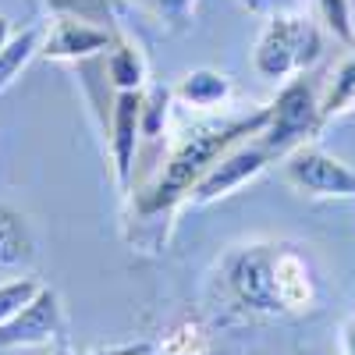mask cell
<instances>
[{
    "label": "cell",
    "mask_w": 355,
    "mask_h": 355,
    "mask_svg": "<svg viewBox=\"0 0 355 355\" xmlns=\"http://www.w3.org/2000/svg\"><path fill=\"white\" fill-rule=\"evenodd\" d=\"M274 266H277V249L274 245L252 242V245L234 249L224 263V277H227L231 295L252 313H263V316L284 313Z\"/></svg>",
    "instance_id": "4"
},
{
    "label": "cell",
    "mask_w": 355,
    "mask_h": 355,
    "mask_svg": "<svg viewBox=\"0 0 355 355\" xmlns=\"http://www.w3.org/2000/svg\"><path fill=\"white\" fill-rule=\"evenodd\" d=\"M352 25H355V0H352Z\"/></svg>",
    "instance_id": "24"
},
{
    "label": "cell",
    "mask_w": 355,
    "mask_h": 355,
    "mask_svg": "<svg viewBox=\"0 0 355 355\" xmlns=\"http://www.w3.org/2000/svg\"><path fill=\"white\" fill-rule=\"evenodd\" d=\"M33 259V234L18 210L0 206V270H15Z\"/></svg>",
    "instance_id": "13"
},
{
    "label": "cell",
    "mask_w": 355,
    "mask_h": 355,
    "mask_svg": "<svg viewBox=\"0 0 355 355\" xmlns=\"http://www.w3.org/2000/svg\"><path fill=\"white\" fill-rule=\"evenodd\" d=\"M171 103H174V89L153 85V89H142V146H160V139L167 135V117H171Z\"/></svg>",
    "instance_id": "15"
},
{
    "label": "cell",
    "mask_w": 355,
    "mask_h": 355,
    "mask_svg": "<svg viewBox=\"0 0 355 355\" xmlns=\"http://www.w3.org/2000/svg\"><path fill=\"white\" fill-rule=\"evenodd\" d=\"M132 355H146V352H132Z\"/></svg>",
    "instance_id": "25"
},
{
    "label": "cell",
    "mask_w": 355,
    "mask_h": 355,
    "mask_svg": "<svg viewBox=\"0 0 355 355\" xmlns=\"http://www.w3.org/2000/svg\"><path fill=\"white\" fill-rule=\"evenodd\" d=\"M320 89L309 78H288L277 100L270 103V121L256 139L274 157H288L295 146L309 142L320 132Z\"/></svg>",
    "instance_id": "3"
},
{
    "label": "cell",
    "mask_w": 355,
    "mask_h": 355,
    "mask_svg": "<svg viewBox=\"0 0 355 355\" xmlns=\"http://www.w3.org/2000/svg\"><path fill=\"white\" fill-rule=\"evenodd\" d=\"M43 291V284L36 277H18V281H4L0 284V323H8L11 316H18L28 302Z\"/></svg>",
    "instance_id": "17"
},
{
    "label": "cell",
    "mask_w": 355,
    "mask_h": 355,
    "mask_svg": "<svg viewBox=\"0 0 355 355\" xmlns=\"http://www.w3.org/2000/svg\"><path fill=\"white\" fill-rule=\"evenodd\" d=\"M320 18L341 43H355V25H352V0H316Z\"/></svg>",
    "instance_id": "18"
},
{
    "label": "cell",
    "mask_w": 355,
    "mask_h": 355,
    "mask_svg": "<svg viewBox=\"0 0 355 355\" xmlns=\"http://www.w3.org/2000/svg\"><path fill=\"white\" fill-rule=\"evenodd\" d=\"M341 352L345 355H355V320H348L341 327Z\"/></svg>",
    "instance_id": "22"
},
{
    "label": "cell",
    "mask_w": 355,
    "mask_h": 355,
    "mask_svg": "<svg viewBox=\"0 0 355 355\" xmlns=\"http://www.w3.org/2000/svg\"><path fill=\"white\" fill-rule=\"evenodd\" d=\"M43 50V40H40V28H21V33L11 36V43L0 50V93L28 68V61Z\"/></svg>",
    "instance_id": "16"
},
{
    "label": "cell",
    "mask_w": 355,
    "mask_h": 355,
    "mask_svg": "<svg viewBox=\"0 0 355 355\" xmlns=\"http://www.w3.org/2000/svg\"><path fill=\"white\" fill-rule=\"evenodd\" d=\"M242 4H245V8L252 11V15H263V18L306 11V0H242Z\"/></svg>",
    "instance_id": "20"
},
{
    "label": "cell",
    "mask_w": 355,
    "mask_h": 355,
    "mask_svg": "<svg viewBox=\"0 0 355 355\" xmlns=\"http://www.w3.org/2000/svg\"><path fill=\"white\" fill-rule=\"evenodd\" d=\"M323 53V33L309 11L266 18L252 50V68L266 82H288L309 71Z\"/></svg>",
    "instance_id": "2"
},
{
    "label": "cell",
    "mask_w": 355,
    "mask_h": 355,
    "mask_svg": "<svg viewBox=\"0 0 355 355\" xmlns=\"http://www.w3.org/2000/svg\"><path fill=\"white\" fill-rule=\"evenodd\" d=\"M142 146V89L114 96V117H110V157H114V178L117 189L128 192L135 178V160Z\"/></svg>",
    "instance_id": "7"
},
{
    "label": "cell",
    "mask_w": 355,
    "mask_h": 355,
    "mask_svg": "<svg viewBox=\"0 0 355 355\" xmlns=\"http://www.w3.org/2000/svg\"><path fill=\"white\" fill-rule=\"evenodd\" d=\"M274 160V153L266 150V146L259 142V139H245V142H239V146H231V150L206 171V178L192 189V202L196 206H206V202H217V199H224V196H231L234 189H242L245 182H252L256 174H263L266 171V164Z\"/></svg>",
    "instance_id": "6"
},
{
    "label": "cell",
    "mask_w": 355,
    "mask_h": 355,
    "mask_svg": "<svg viewBox=\"0 0 355 355\" xmlns=\"http://www.w3.org/2000/svg\"><path fill=\"white\" fill-rule=\"evenodd\" d=\"M107 71H110V82L117 93H135V89L146 85V57L132 40L117 36L107 53Z\"/></svg>",
    "instance_id": "12"
},
{
    "label": "cell",
    "mask_w": 355,
    "mask_h": 355,
    "mask_svg": "<svg viewBox=\"0 0 355 355\" xmlns=\"http://www.w3.org/2000/svg\"><path fill=\"white\" fill-rule=\"evenodd\" d=\"M153 4H157L160 15H167V18H174V21H185L196 0H153Z\"/></svg>",
    "instance_id": "21"
},
{
    "label": "cell",
    "mask_w": 355,
    "mask_h": 355,
    "mask_svg": "<svg viewBox=\"0 0 355 355\" xmlns=\"http://www.w3.org/2000/svg\"><path fill=\"white\" fill-rule=\"evenodd\" d=\"M234 93V85L227 75L214 71V68H192L178 78L174 85V100H182L185 107H196V110H214V107H224Z\"/></svg>",
    "instance_id": "10"
},
{
    "label": "cell",
    "mask_w": 355,
    "mask_h": 355,
    "mask_svg": "<svg viewBox=\"0 0 355 355\" xmlns=\"http://www.w3.org/2000/svg\"><path fill=\"white\" fill-rule=\"evenodd\" d=\"M114 36L103 25L78 18V15H57L43 36V57L50 61H82V57H93L100 50H110Z\"/></svg>",
    "instance_id": "8"
},
{
    "label": "cell",
    "mask_w": 355,
    "mask_h": 355,
    "mask_svg": "<svg viewBox=\"0 0 355 355\" xmlns=\"http://www.w3.org/2000/svg\"><path fill=\"white\" fill-rule=\"evenodd\" d=\"M274 274H277V291H281L284 309H306L313 302V277H309V266L302 256L277 252Z\"/></svg>",
    "instance_id": "11"
},
{
    "label": "cell",
    "mask_w": 355,
    "mask_h": 355,
    "mask_svg": "<svg viewBox=\"0 0 355 355\" xmlns=\"http://www.w3.org/2000/svg\"><path fill=\"white\" fill-rule=\"evenodd\" d=\"M284 178L291 189L316 199H355V167L320 146H295L284 157Z\"/></svg>",
    "instance_id": "5"
},
{
    "label": "cell",
    "mask_w": 355,
    "mask_h": 355,
    "mask_svg": "<svg viewBox=\"0 0 355 355\" xmlns=\"http://www.w3.org/2000/svg\"><path fill=\"white\" fill-rule=\"evenodd\" d=\"M352 107H355V53L345 57V61L331 71L327 85H323V93H320V117L331 121V117H338Z\"/></svg>",
    "instance_id": "14"
},
{
    "label": "cell",
    "mask_w": 355,
    "mask_h": 355,
    "mask_svg": "<svg viewBox=\"0 0 355 355\" xmlns=\"http://www.w3.org/2000/svg\"><path fill=\"white\" fill-rule=\"evenodd\" d=\"M50 8H57V15H78L89 21H110V4L107 0H50Z\"/></svg>",
    "instance_id": "19"
},
{
    "label": "cell",
    "mask_w": 355,
    "mask_h": 355,
    "mask_svg": "<svg viewBox=\"0 0 355 355\" xmlns=\"http://www.w3.org/2000/svg\"><path fill=\"white\" fill-rule=\"evenodd\" d=\"M11 36H15V25H11V18H8V15H0V50H4V46L11 43Z\"/></svg>",
    "instance_id": "23"
},
{
    "label": "cell",
    "mask_w": 355,
    "mask_h": 355,
    "mask_svg": "<svg viewBox=\"0 0 355 355\" xmlns=\"http://www.w3.org/2000/svg\"><path fill=\"white\" fill-rule=\"evenodd\" d=\"M266 121H270V107H259L256 114L245 117H231V121H214V125H199L178 139V146L167 153V160L157 167V174L139 189L135 210L142 217H157L174 210L182 199L192 196V189L206 178L231 146H239L245 139H256Z\"/></svg>",
    "instance_id": "1"
},
{
    "label": "cell",
    "mask_w": 355,
    "mask_h": 355,
    "mask_svg": "<svg viewBox=\"0 0 355 355\" xmlns=\"http://www.w3.org/2000/svg\"><path fill=\"white\" fill-rule=\"evenodd\" d=\"M61 331V299L53 288H43L18 316L0 323V348H25L43 345Z\"/></svg>",
    "instance_id": "9"
}]
</instances>
